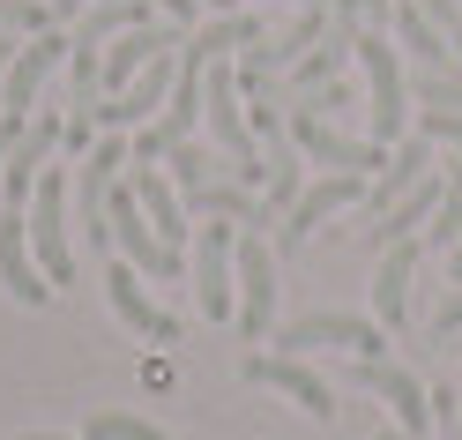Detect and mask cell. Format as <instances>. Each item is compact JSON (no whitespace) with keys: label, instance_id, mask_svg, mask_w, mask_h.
<instances>
[{"label":"cell","instance_id":"6da1fadb","mask_svg":"<svg viewBox=\"0 0 462 440\" xmlns=\"http://www.w3.org/2000/svg\"><path fill=\"white\" fill-rule=\"evenodd\" d=\"M105 224H112V247H120L134 269H150L157 284H180V276H187V247H164L157 231H150V217H142V194H134L127 172H120V180H112V194H105Z\"/></svg>","mask_w":462,"mask_h":440},{"label":"cell","instance_id":"7a4b0ae2","mask_svg":"<svg viewBox=\"0 0 462 440\" xmlns=\"http://www.w3.org/2000/svg\"><path fill=\"white\" fill-rule=\"evenodd\" d=\"M358 68H365V112H373V135L365 142H402V127H411V82H402V61H395V45L388 31H358Z\"/></svg>","mask_w":462,"mask_h":440},{"label":"cell","instance_id":"3957f363","mask_svg":"<svg viewBox=\"0 0 462 440\" xmlns=\"http://www.w3.org/2000/svg\"><path fill=\"white\" fill-rule=\"evenodd\" d=\"M194 299L209 321H239V224L201 217L194 239Z\"/></svg>","mask_w":462,"mask_h":440},{"label":"cell","instance_id":"277c9868","mask_svg":"<svg viewBox=\"0 0 462 440\" xmlns=\"http://www.w3.org/2000/svg\"><path fill=\"white\" fill-rule=\"evenodd\" d=\"M68 194H75V180H68L60 164H45V172H38V187H31V254H38L45 284H68V276H75V247H68Z\"/></svg>","mask_w":462,"mask_h":440},{"label":"cell","instance_id":"5b68a950","mask_svg":"<svg viewBox=\"0 0 462 440\" xmlns=\"http://www.w3.org/2000/svg\"><path fill=\"white\" fill-rule=\"evenodd\" d=\"M351 351V359H388V329L381 321H365V314H336V306H321V314H299L291 329L276 336V351L283 359H306V351Z\"/></svg>","mask_w":462,"mask_h":440},{"label":"cell","instance_id":"8992f818","mask_svg":"<svg viewBox=\"0 0 462 440\" xmlns=\"http://www.w3.org/2000/svg\"><path fill=\"white\" fill-rule=\"evenodd\" d=\"M291 142H299V157L328 164V172H358V180H381V172H388V150H381V142L336 135L321 112H306V105H291Z\"/></svg>","mask_w":462,"mask_h":440},{"label":"cell","instance_id":"52a82bcc","mask_svg":"<svg viewBox=\"0 0 462 440\" xmlns=\"http://www.w3.org/2000/svg\"><path fill=\"white\" fill-rule=\"evenodd\" d=\"M358 389L381 396V403H388V418H395L402 433H418V440L440 433V418H432V389H425L411 366H395V359H358Z\"/></svg>","mask_w":462,"mask_h":440},{"label":"cell","instance_id":"ba28073f","mask_svg":"<svg viewBox=\"0 0 462 440\" xmlns=\"http://www.w3.org/2000/svg\"><path fill=\"white\" fill-rule=\"evenodd\" d=\"M365 187H373V180H358V172H328V180H313V187L291 201V210H283L276 247H306V239H313V231H321L336 210H358V201H365Z\"/></svg>","mask_w":462,"mask_h":440},{"label":"cell","instance_id":"9c48e42d","mask_svg":"<svg viewBox=\"0 0 462 440\" xmlns=\"http://www.w3.org/2000/svg\"><path fill=\"white\" fill-rule=\"evenodd\" d=\"M246 380H254V389H276V396H291L299 410H306V418H336V389H328V380L321 373H313L306 359H283V351H254V359L239 366Z\"/></svg>","mask_w":462,"mask_h":440},{"label":"cell","instance_id":"30bf717a","mask_svg":"<svg viewBox=\"0 0 462 440\" xmlns=\"http://www.w3.org/2000/svg\"><path fill=\"white\" fill-rule=\"evenodd\" d=\"M269 314H276V254L262 231H239V336L262 343Z\"/></svg>","mask_w":462,"mask_h":440},{"label":"cell","instance_id":"8fae6325","mask_svg":"<svg viewBox=\"0 0 462 440\" xmlns=\"http://www.w3.org/2000/svg\"><path fill=\"white\" fill-rule=\"evenodd\" d=\"M0 284H8V299H23V306L52 299V284H45L38 254H31V210H15V201H0Z\"/></svg>","mask_w":462,"mask_h":440},{"label":"cell","instance_id":"7c38bea8","mask_svg":"<svg viewBox=\"0 0 462 440\" xmlns=\"http://www.w3.org/2000/svg\"><path fill=\"white\" fill-rule=\"evenodd\" d=\"M105 299H112V314H120L142 343H180V321H171V314L150 299V291H142V269H134L127 254L105 269Z\"/></svg>","mask_w":462,"mask_h":440},{"label":"cell","instance_id":"4fadbf2b","mask_svg":"<svg viewBox=\"0 0 462 440\" xmlns=\"http://www.w3.org/2000/svg\"><path fill=\"white\" fill-rule=\"evenodd\" d=\"M68 52H75V38H60V31L23 38V52L8 61V75H0V112H31V105H38V90H45V75L60 68Z\"/></svg>","mask_w":462,"mask_h":440},{"label":"cell","instance_id":"5bb4252c","mask_svg":"<svg viewBox=\"0 0 462 440\" xmlns=\"http://www.w3.org/2000/svg\"><path fill=\"white\" fill-rule=\"evenodd\" d=\"M418 261H425V239H395L381 247V269H373V321L395 336L411 321V284H418Z\"/></svg>","mask_w":462,"mask_h":440},{"label":"cell","instance_id":"9a60e30c","mask_svg":"<svg viewBox=\"0 0 462 440\" xmlns=\"http://www.w3.org/2000/svg\"><path fill=\"white\" fill-rule=\"evenodd\" d=\"M425 172H432V142H425V135H402L395 150H388V172H381V180L365 187L358 217H365V224H381V217L395 210V201H402V194H411V187L425 180ZM365 224H358V231H365Z\"/></svg>","mask_w":462,"mask_h":440},{"label":"cell","instance_id":"2e32d148","mask_svg":"<svg viewBox=\"0 0 462 440\" xmlns=\"http://www.w3.org/2000/svg\"><path fill=\"white\" fill-rule=\"evenodd\" d=\"M127 180H134V194H142V217H150V231L164 247H187V201H180V187H171V172L164 164H127Z\"/></svg>","mask_w":462,"mask_h":440},{"label":"cell","instance_id":"e0dca14e","mask_svg":"<svg viewBox=\"0 0 462 440\" xmlns=\"http://www.w3.org/2000/svg\"><path fill=\"white\" fill-rule=\"evenodd\" d=\"M194 217H224V224H239V231H269V201L254 194L246 180H209V187H194V194H180Z\"/></svg>","mask_w":462,"mask_h":440},{"label":"cell","instance_id":"ac0fdd59","mask_svg":"<svg viewBox=\"0 0 462 440\" xmlns=\"http://www.w3.org/2000/svg\"><path fill=\"white\" fill-rule=\"evenodd\" d=\"M388 31L402 38V52H411L418 68H462V61H455V38H448L440 23L425 15V8H418V0H395V15H388Z\"/></svg>","mask_w":462,"mask_h":440},{"label":"cell","instance_id":"d6986e66","mask_svg":"<svg viewBox=\"0 0 462 440\" xmlns=\"http://www.w3.org/2000/svg\"><path fill=\"white\" fill-rule=\"evenodd\" d=\"M164 172H171V187H180V194L209 187V180H239V172H231V157L217 150V142H180V150L164 157Z\"/></svg>","mask_w":462,"mask_h":440},{"label":"cell","instance_id":"ffe728a7","mask_svg":"<svg viewBox=\"0 0 462 440\" xmlns=\"http://www.w3.org/2000/svg\"><path fill=\"white\" fill-rule=\"evenodd\" d=\"M187 45L201 52V61H231V52L262 45V15H254V8H231V15H217V23H209V31H194Z\"/></svg>","mask_w":462,"mask_h":440},{"label":"cell","instance_id":"44dd1931","mask_svg":"<svg viewBox=\"0 0 462 440\" xmlns=\"http://www.w3.org/2000/svg\"><path fill=\"white\" fill-rule=\"evenodd\" d=\"M455 239H462V164H448V194H440V210H432V224H425V254H455Z\"/></svg>","mask_w":462,"mask_h":440},{"label":"cell","instance_id":"7402d4cb","mask_svg":"<svg viewBox=\"0 0 462 440\" xmlns=\"http://www.w3.org/2000/svg\"><path fill=\"white\" fill-rule=\"evenodd\" d=\"M411 98L432 112H462V68H418L411 75Z\"/></svg>","mask_w":462,"mask_h":440},{"label":"cell","instance_id":"603a6c76","mask_svg":"<svg viewBox=\"0 0 462 440\" xmlns=\"http://www.w3.org/2000/svg\"><path fill=\"white\" fill-rule=\"evenodd\" d=\"M90 440H171V433L150 426V418H127V410H97V418H90Z\"/></svg>","mask_w":462,"mask_h":440},{"label":"cell","instance_id":"cb8c5ba5","mask_svg":"<svg viewBox=\"0 0 462 440\" xmlns=\"http://www.w3.org/2000/svg\"><path fill=\"white\" fill-rule=\"evenodd\" d=\"M418 135L432 142V150H455V157H462V112H432V105H425V120H418Z\"/></svg>","mask_w":462,"mask_h":440},{"label":"cell","instance_id":"d4e9b609","mask_svg":"<svg viewBox=\"0 0 462 440\" xmlns=\"http://www.w3.org/2000/svg\"><path fill=\"white\" fill-rule=\"evenodd\" d=\"M448 336H462V284L440 299V314H432V343H448Z\"/></svg>","mask_w":462,"mask_h":440},{"label":"cell","instance_id":"484cf974","mask_svg":"<svg viewBox=\"0 0 462 440\" xmlns=\"http://www.w3.org/2000/svg\"><path fill=\"white\" fill-rule=\"evenodd\" d=\"M23 135H31V112H0V172H8V157H15Z\"/></svg>","mask_w":462,"mask_h":440},{"label":"cell","instance_id":"4316f807","mask_svg":"<svg viewBox=\"0 0 462 440\" xmlns=\"http://www.w3.org/2000/svg\"><path fill=\"white\" fill-rule=\"evenodd\" d=\"M418 8H425L432 23H440V31H448V38L462 31V0H418Z\"/></svg>","mask_w":462,"mask_h":440},{"label":"cell","instance_id":"83f0119b","mask_svg":"<svg viewBox=\"0 0 462 440\" xmlns=\"http://www.w3.org/2000/svg\"><path fill=\"white\" fill-rule=\"evenodd\" d=\"M365 15H373V31H388V15H395V0H365Z\"/></svg>","mask_w":462,"mask_h":440},{"label":"cell","instance_id":"f1b7e54d","mask_svg":"<svg viewBox=\"0 0 462 440\" xmlns=\"http://www.w3.org/2000/svg\"><path fill=\"white\" fill-rule=\"evenodd\" d=\"M45 8H52V23H68V15H82V8H90V0H45Z\"/></svg>","mask_w":462,"mask_h":440},{"label":"cell","instance_id":"f546056e","mask_svg":"<svg viewBox=\"0 0 462 440\" xmlns=\"http://www.w3.org/2000/svg\"><path fill=\"white\" fill-rule=\"evenodd\" d=\"M15 52H23V38L8 31V38H0V75H8V61H15Z\"/></svg>","mask_w":462,"mask_h":440},{"label":"cell","instance_id":"4dcf8cb0","mask_svg":"<svg viewBox=\"0 0 462 440\" xmlns=\"http://www.w3.org/2000/svg\"><path fill=\"white\" fill-rule=\"evenodd\" d=\"M448 284H462V239H455V254H448Z\"/></svg>","mask_w":462,"mask_h":440},{"label":"cell","instance_id":"1f68e13d","mask_svg":"<svg viewBox=\"0 0 462 440\" xmlns=\"http://www.w3.org/2000/svg\"><path fill=\"white\" fill-rule=\"evenodd\" d=\"M15 440H68V433H15Z\"/></svg>","mask_w":462,"mask_h":440},{"label":"cell","instance_id":"d6a6232c","mask_svg":"<svg viewBox=\"0 0 462 440\" xmlns=\"http://www.w3.org/2000/svg\"><path fill=\"white\" fill-rule=\"evenodd\" d=\"M381 440H418V433H402V426H395V433H388V426H381Z\"/></svg>","mask_w":462,"mask_h":440},{"label":"cell","instance_id":"836d02e7","mask_svg":"<svg viewBox=\"0 0 462 440\" xmlns=\"http://www.w3.org/2000/svg\"><path fill=\"white\" fill-rule=\"evenodd\" d=\"M239 8H246V0H239ZM291 8H328V0H291Z\"/></svg>","mask_w":462,"mask_h":440},{"label":"cell","instance_id":"e575fe53","mask_svg":"<svg viewBox=\"0 0 462 440\" xmlns=\"http://www.w3.org/2000/svg\"><path fill=\"white\" fill-rule=\"evenodd\" d=\"M455 61H462V31H455Z\"/></svg>","mask_w":462,"mask_h":440}]
</instances>
